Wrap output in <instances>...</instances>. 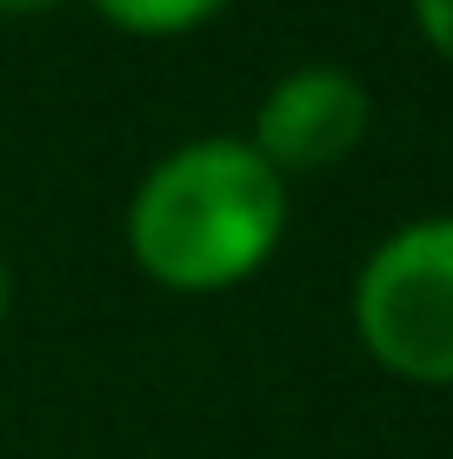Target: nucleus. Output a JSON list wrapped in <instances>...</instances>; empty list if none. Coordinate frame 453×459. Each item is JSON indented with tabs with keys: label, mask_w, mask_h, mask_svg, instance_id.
Returning a JSON list of instances; mask_svg holds the SVG:
<instances>
[{
	"label": "nucleus",
	"mask_w": 453,
	"mask_h": 459,
	"mask_svg": "<svg viewBox=\"0 0 453 459\" xmlns=\"http://www.w3.org/2000/svg\"><path fill=\"white\" fill-rule=\"evenodd\" d=\"M353 326L387 373L453 386V213L387 233L361 266Z\"/></svg>",
	"instance_id": "f03ea898"
},
{
	"label": "nucleus",
	"mask_w": 453,
	"mask_h": 459,
	"mask_svg": "<svg viewBox=\"0 0 453 459\" xmlns=\"http://www.w3.org/2000/svg\"><path fill=\"white\" fill-rule=\"evenodd\" d=\"M414 21H420V34L453 60V0H414Z\"/></svg>",
	"instance_id": "39448f33"
},
{
	"label": "nucleus",
	"mask_w": 453,
	"mask_h": 459,
	"mask_svg": "<svg viewBox=\"0 0 453 459\" xmlns=\"http://www.w3.org/2000/svg\"><path fill=\"white\" fill-rule=\"evenodd\" d=\"M287 233V180L247 140H194L140 180L127 247L174 293H221L260 273Z\"/></svg>",
	"instance_id": "f257e3e1"
},
{
	"label": "nucleus",
	"mask_w": 453,
	"mask_h": 459,
	"mask_svg": "<svg viewBox=\"0 0 453 459\" xmlns=\"http://www.w3.org/2000/svg\"><path fill=\"white\" fill-rule=\"evenodd\" d=\"M0 320H7V266H0Z\"/></svg>",
	"instance_id": "0eeeda50"
},
{
	"label": "nucleus",
	"mask_w": 453,
	"mask_h": 459,
	"mask_svg": "<svg viewBox=\"0 0 453 459\" xmlns=\"http://www.w3.org/2000/svg\"><path fill=\"white\" fill-rule=\"evenodd\" d=\"M40 7H54V0H0V13H40Z\"/></svg>",
	"instance_id": "423d86ee"
},
{
	"label": "nucleus",
	"mask_w": 453,
	"mask_h": 459,
	"mask_svg": "<svg viewBox=\"0 0 453 459\" xmlns=\"http://www.w3.org/2000/svg\"><path fill=\"white\" fill-rule=\"evenodd\" d=\"M120 34H147V40H167V34H187V27L213 21L227 0H93Z\"/></svg>",
	"instance_id": "20e7f679"
},
{
	"label": "nucleus",
	"mask_w": 453,
	"mask_h": 459,
	"mask_svg": "<svg viewBox=\"0 0 453 459\" xmlns=\"http://www.w3.org/2000/svg\"><path fill=\"white\" fill-rule=\"evenodd\" d=\"M367 120H373L367 87L353 81L347 67L314 60V67H293V74L274 81V93L260 100V120H254V140H247V147L287 180V173H314V167L347 160L367 140Z\"/></svg>",
	"instance_id": "7ed1b4c3"
}]
</instances>
